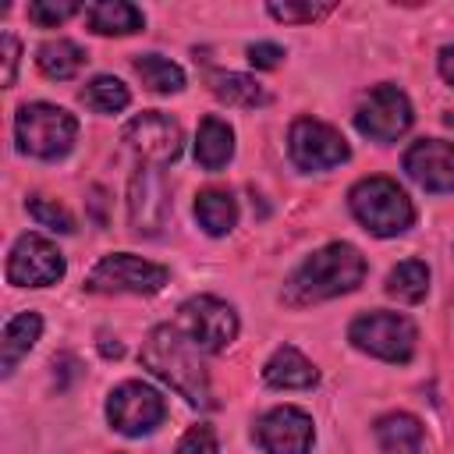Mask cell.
Returning <instances> with one entry per match:
<instances>
[{
  "mask_svg": "<svg viewBox=\"0 0 454 454\" xmlns=\"http://www.w3.org/2000/svg\"><path fill=\"white\" fill-rule=\"evenodd\" d=\"M0 50H4V85L11 89V85H14V78H18V57H21V43H18L11 32H4V35H0Z\"/></svg>",
  "mask_w": 454,
  "mask_h": 454,
  "instance_id": "cell-32",
  "label": "cell"
},
{
  "mask_svg": "<svg viewBox=\"0 0 454 454\" xmlns=\"http://www.w3.org/2000/svg\"><path fill=\"white\" fill-rule=\"evenodd\" d=\"M78 99H82L89 110H96V114H121V110L131 103V92H128V85H124L121 78L99 74V78H92V82L78 92Z\"/></svg>",
  "mask_w": 454,
  "mask_h": 454,
  "instance_id": "cell-26",
  "label": "cell"
},
{
  "mask_svg": "<svg viewBox=\"0 0 454 454\" xmlns=\"http://www.w3.org/2000/svg\"><path fill=\"white\" fill-rule=\"evenodd\" d=\"M404 174L426 192H454V142L419 138L404 153Z\"/></svg>",
  "mask_w": 454,
  "mask_h": 454,
  "instance_id": "cell-15",
  "label": "cell"
},
{
  "mask_svg": "<svg viewBox=\"0 0 454 454\" xmlns=\"http://www.w3.org/2000/svg\"><path fill=\"white\" fill-rule=\"evenodd\" d=\"M348 340H351L358 351L372 355V358L404 365V362H411V355H415L419 330H415V323H411L408 316L376 309V312H362V316L351 319Z\"/></svg>",
  "mask_w": 454,
  "mask_h": 454,
  "instance_id": "cell-5",
  "label": "cell"
},
{
  "mask_svg": "<svg viewBox=\"0 0 454 454\" xmlns=\"http://www.w3.org/2000/svg\"><path fill=\"white\" fill-rule=\"evenodd\" d=\"M411 117L415 114H411L408 96L397 85L383 82V85H376V89H369L362 96V103L355 110V128L369 142H383L387 145V142H397L411 128Z\"/></svg>",
  "mask_w": 454,
  "mask_h": 454,
  "instance_id": "cell-8",
  "label": "cell"
},
{
  "mask_svg": "<svg viewBox=\"0 0 454 454\" xmlns=\"http://www.w3.org/2000/svg\"><path fill=\"white\" fill-rule=\"evenodd\" d=\"M387 294L404 301V305H419L429 294V266L422 259H404L387 273Z\"/></svg>",
  "mask_w": 454,
  "mask_h": 454,
  "instance_id": "cell-24",
  "label": "cell"
},
{
  "mask_svg": "<svg viewBox=\"0 0 454 454\" xmlns=\"http://www.w3.org/2000/svg\"><path fill=\"white\" fill-rule=\"evenodd\" d=\"M167 266L149 262L142 255L131 252H114L103 255L89 277H85V291L92 294H156L167 284Z\"/></svg>",
  "mask_w": 454,
  "mask_h": 454,
  "instance_id": "cell-7",
  "label": "cell"
},
{
  "mask_svg": "<svg viewBox=\"0 0 454 454\" xmlns=\"http://www.w3.org/2000/svg\"><path fill=\"white\" fill-rule=\"evenodd\" d=\"M209 89L227 106L255 110V106L270 103V92L262 89V82H255L252 74H241V71H216V74H209Z\"/></svg>",
  "mask_w": 454,
  "mask_h": 454,
  "instance_id": "cell-22",
  "label": "cell"
},
{
  "mask_svg": "<svg viewBox=\"0 0 454 454\" xmlns=\"http://www.w3.org/2000/svg\"><path fill=\"white\" fill-rule=\"evenodd\" d=\"M124 142L135 156H142L149 167H167L181 156L184 149V131L181 124L163 114V110H142L124 124Z\"/></svg>",
  "mask_w": 454,
  "mask_h": 454,
  "instance_id": "cell-10",
  "label": "cell"
},
{
  "mask_svg": "<svg viewBox=\"0 0 454 454\" xmlns=\"http://www.w3.org/2000/svg\"><path fill=\"white\" fill-rule=\"evenodd\" d=\"M436 67H440L443 82L454 89V46H443V50H440V57H436Z\"/></svg>",
  "mask_w": 454,
  "mask_h": 454,
  "instance_id": "cell-33",
  "label": "cell"
},
{
  "mask_svg": "<svg viewBox=\"0 0 454 454\" xmlns=\"http://www.w3.org/2000/svg\"><path fill=\"white\" fill-rule=\"evenodd\" d=\"M376 443L383 454H422V422L408 411L376 419Z\"/></svg>",
  "mask_w": 454,
  "mask_h": 454,
  "instance_id": "cell-19",
  "label": "cell"
},
{
  "mask_svg": "<svg viewBox=\"0 0 454 454\" xmlns=\"http://www.w3.org/2000/svg\"><path fill=\"white\" fill-rule=\"evenodd\" d=\"M25 209H28V216H32L39 227H50V231H57V234H71V231H74V216H71L57 199L32 195V199L25 202Z\"/></svg>",
  "mask_w": 454,
  "mask_h": 454,
  "instance_id": "cell-27",
  "label": "cell"
},
{
  "mask_svg": "<svg viewBox=\"0 0 454 454\" xmlns=\"http://www.w3.org/2000/svg\"><path fill=\"white\" fill-rule=\"evenodd\" d=\"M74 135H78V121L64 106H53V103H25L14 114V138H18V149L25 156L60 160V156L71 153Z\"/></svg>",
  "mask_w": 454,
  "mask_h": 454,
  "instance_id": "cell-4",
  "label": "cell"
},
{
  "mask_svg": "<svg viewBox=\"0 0 454 454\" xmlns=\"http://www.w3.org/2000/svg\"><path fill=\"white\" fill-rule=\"evenodd\" d=\"M177 454H220V447H216V433H213V426H192L184 436H181V443H177Z\"/></svg>",
  "mask_w": 454,
  "mask_h": 454,
  "instance_id": "cell-30",
  "label": "cell"
},
{
  "mask_svg": "<svg viewBox=\"0 0 454 454\" xmlns=\"http://www.w3.org/2000/svg\"><path fill=\"white\" fill-rule=\"evenodd\" d=\"M330 11H333L330 4H291V0H284V4H266V14L277 18V21H284V25L319 21V18H326Z\"/></svg>",
  "mask_w": 454,
  "mask_h": 454,
  "instance_id": "cell-28",
  "label": "cell"
},
{
  "mask_svg": "<svg viewBox=\"0 0 454 454\" xmlns=\"http://www.w3.org/2000/svg\"><path fill=\"white\" fill-rule=\"evenodd\" d=\"M174 326L202 355H216L238 337V312H234V305H227L216 294H195L177 309Z\"/></svg>",
  "mask_w": 454,
  "mask_h": 454,
  "instance_id": "cell-6",
  "label": "cell"
},
{
  "mask_svg": "<svg viewBox=\"0 0 454 454\" xmlns=\"http://www.w3.org/2000/svg\"><path fill=\"white\" fill-rule=\"evenodd\" d=\"M287 153L298 170H330L351 156L344 135L316 117H298L287 131Z\"/></svg>",
  "mask_w": 454,
  "mask_h": 454,
  "instance_id": "cell-12",
  "label": "cell"
},
{
  "mask_svg": "<svg viewBox=\"0 0 454 454\" xmlns=\"http://www.w3.org/2000/svg\"><path fill=\"white\" fill-rule=\"evenodd\" d=\"M43 333V316L39 312H18L7 319L4 337H0V376H11L18 369V362L35 348Z\"/></svg>",
  "mask_w": 454,
  "mask_h": 454,
  "instance_id": "cell-17",
  "label": "cell"
},
{
  "mask_svg": "<svg viewBox=\"0 0 454 454\" xmlns=\"http://www.w3.org/2000/svg\"><path fill=\"white\" fill-rule=\"evenodd\" d=\"M138 358H142V365L153 376H160L163 383H170L188 404L213 408V387H209V372L202 365V351L174 323H160L145 337Z\"/></svg>",
  "mask_w": 454,
  "mask_h": 454,
  "instance_id": "cell-2",
  "label": "cell"
},
{
  "mask_svg": "<svg viewBox=\"0 0 454 454\" xmlns=\"http://www.w3.org/2000/svg\"><path fill=\"white\" fill-rule=\"evenodd\" d=\"M255 440L266 454H309L316 429H312L309 411L294 404H280V408H270L255 422Z\"/></svg>",
  "mask_w": 454,
  "mask_h": 454,
  "instance_id": "cell-14",
  "label": "cell"
},
{
  "mask_svg": "<svg viewBox=\"0 0 454 454\" xmlns=\"http://www.w3.org/2000/svg\"><path fill=\"white\" fill-rule=\"evenodd\" d=\"M82 7L78 4H71V0H60V4H50V0H35V4H28V21H35V25H43V28H53V25H60V21H67L71 14H78Z\"/></svg>",
  "mask_w": 454,
  "mask_h": 454,
  "instance_id": "cell-29",
  "label": "cell"
},
{
  "mask_svg": "<svg viewBox=\"0 0 454 454\" xmlns=\"http://www.w3.org/2000/svg\"><path fill=\"white\" fill-rule=\"evenodd\" d=\"M262 380H266V387H277V390H309L319 383V369L298 348L284 344L266 358Z\"/></svg>",
  "mask_w": 454,
  "mask_h": 454,
  "instance_id": "cell-16",
  "label": "cell"
},
{
  "mask_svg": "<svg viewBox=\"0 0 454 454\" xmlns=\"http://www.w3.org/2000/svg\"><path fill=\"white\" fill-rule=\"evenodd\" d=\"M195 220H199V227H202L209 238L231 234L234 223H238L234 195L223 192V188H202V192L195 195Z\"/></svg>",
  "mask_w": 454,
  "mask_h": 454,
  "instance_id": "cell-21",
  "label": "cell"
},
{
  "mask_svg": "<svg viewBox=\"0 0 454 454\" xmlns=\"http://www.w3.org/2000/svg\"><path fill=\"white\" fill-rule=\"evenodd\" d=\"M135 74L142 78V85L149 92H160V96H170V92H181L184 89V71L160 57V53H138L135 57Z\"/></svg>",
  "mask_w": 454,
  "mask_h": 454,
  "instance_id": "cell-25",
  "label": "cell"
},
{
  "mask_svg": "<svg viewBox=\"0 0 454 454\" xmlns=\"http://www.w3.org/2000/svg\"><path fill=\"white\" fill-rule=\"evenodd\" d=\"M365 280V255L348 241H330L319 252H312L280 291V301L291 309H305L337 294L355 291Z\"/></svg>",
  "mask_w": 454,
  "mask_h": 454,
  "instance_id": "cell-1",
  "label": "cell"
},
{
  "mask_svg": "<svg viewBox=\"0 0 454 454\" xmlns=\"http://www.w3.org/2000/svg\"><path fill=\"white\" fill-rule=\"evenodd\" d=\"M106 419L124 436H145L167 419V404L160 390H153L142 380H124L106 397Z\"/></svg>",
  "mask_w": 454,
  "mask_h": 454,
  "instance_id": "cell-9",
  "label": "cell"
},
{
  "mask_svg": "<svg viewBox=\"0 0 454 454\" xmlns=\"http://www.w3.org/2000/svg\"><path fill=\"white\" fill-rule=\"evenodd\" d=\"M85 21H89V28H92L96 35H131V32H142L145 14H142L135 4L103 0V4L85 7Z\"/></svg>",
  "mask_w": 454,
  "mask_h": 454,
  "instance_id": "cell-20",
  "label": "cell"
},
{
  "mask_svg": "<svg viewBox=\"0 0 454 454\" xmlns=\"http://www.w3.org/2000/svg\"><path fill=\"white\" fill-rule=\"evenodd\" d=\"M234 156V128L223 117H202L199 135H195V163L202 170H220Z\"/></svg>",
  "mask_w": 454,
  "mask_h": 454,
  "instance_id": "cell-18",
  "label": "cell"
},
{
  "mask_svg": "<svg viewBox=\"0 0 454 454\" xmlns=\"http://www.w3.org/2000/svg\"><path fill=\"white\" fill-rule=\"evenodd\" d=\"M85 50L78 46V43H71V39H46L39 50H35V64H39V71L46 74V78H53V82H67V78H74L82 67H85Z\"/></svg>",
  "mask_w": 454,
  "mask_h": 454,
  "instance_id": "cell-23",
  "label": "cell"
},
{
  "mask_svg": "<svg viewBox=\"0 0 454 454\" xmlns=\"http://www.w3.org/2000/svg\"><path fill=\"white\" fill-rule=\"evenodd\" d=\"M351 216L376 238H397L415 223V206L404 195V188L390 177H362L348 192Z\"/></svg>",
  "mask_w": 454,
  "mask_h": 454,
  "instance_id": "cell-3",
  "label": "cell"
},
{
  "mask_svg": "<svg viewBox=\"0 0 454 454\" xmlns=\"http://www.w3.org/2000/svg\"><path fill=\"white\" fill-rule=\"evenodd\" d=\"M99 351H103L106 358H121V355H124L121 340H117V337H110V333H99Z\"/></svg>",
  "mask_w": 454,
  "mask_h": 454,
  "instance_id": "cell-34",
  "label": "cell"
},
{
  "mask_svg": "<svg viewBox=\"0 0 454 454\" xmlns=\"http://www.w3.org/2000/svg\"><path fill=\"white\" fill-rule=\"evenodd\" d=\"M280 60H284V46H277V43H252L248 46V64L259 71H270Z\"/></svg>",
  "mask_w": 454,
  "mask_h": 454,
  "instance_id": "cell-31",
  "label": "cell"
},
{
  "mask_svg": "<svg viewBox=\"0 0 454 454\" xmlns=\"http://www.w3.org/2000/svg\"><path fill=\"white\" fill-rule=\"evenodd\" d=\"M128 220L138 238H160L170 220V188L156 167H138L128 184Z\"/></svg>",
  "mask_w": 454,
  "mask_h": 454,
  "instance_id": "cell-13",
  "label": "cell"
},
{
  "mask_svg": "<svg viewBox=\"0 0 454 454\" xmlns=\"http://www.w3.org/2000/svg\"><path fill=\"white\" fill-rule=\"evenodd\" d=\"M64 270V252L43 234H21L7 252V284L14 287H50Z\"/></svg>",
  "mask_w": 454,
  "mask_h": 454,
  "instance_id": "cell-11",
  "label": "cell"
}]
</instances>
